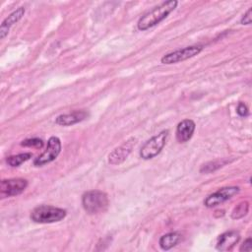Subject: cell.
Here are the masks:
<instances>
[{
    "label": "cell",
    "instance_id": "cell-1",
    "mask_svg": "<svg viewBox=\"0 0 252 252\" xmlns=\"http://www.w3.org/2000/svg\"><path fill=\"white\" fill-rule=\"evenodd\" d=\"M177 5H178V1L176 0H169V1L162 2L161 4L155 7L153 10L146 13L144 16H142L139 19L137 23L138 29L140 31H146L157 26L161 21H163L172 11H174Z\"/></svg>",
    "mask_w": 252,
    "mask_h": 252
},
{
    "label": "cell",
    "instance_id": "cell-2",
    "mask_svg": "<svg viewBox=\"0 0 252 252\" xmlns=\"http://www.w3.org/2000/svg\"><path fill=\"white\" fill-rule=\"evenodd\" d=\"M107 195L99 190H91L82 196V205L90 215H96L106 211L108 208Z\"/></svg>",
    "mask_w": 252,
    "mask_h": 252
},
{
    "label": "cell",
    "instance_id": "cell-3",
    "mask_svg": "<svg viewBox=\"0 0 252 252\" xmlns=\"http://www.w3.org/2000/svg\"><path fill=\"white\" fill-rule=\"evenodd\" d=\"M66 215L67 213L64 209L49 205H40L32 211L31 220L37 223H51L62 220Z\"/></svg>",
    "mask_w": 252,
    "mask_h": 252
},
{
    "label": "cell",
    "instance_id": "cell-4",
    "mask_svg": "<svg viewBox=\"0 0 252 252\" xmlns=\"http://www.w3.org/2000/svg\"><path fill=\"white\" fill-rule=\"evenodd\" d=\"M168 134V130H163L148 140L140 150V157L143 159H151L158 156L165 146Z\"/></svg>",
    "mask_w": 252,
    "mask_h": 252
},
{
    "label": "cell",
    "instance_id": "cell-5",
    "mask_svg": "<svg viewBox=\"0 0 252 252\" xmlns=\"http://www.w3.org/2000/svg\"><path fill=\"white\" fill-rule=\"evenodd\" d=\"M60 152H61V141L58 137L52 136L47 141V146L45 151L33 160V164L35 166H42L46 163H49L58 157Z\"/></svg>",
    "mask_w": 252,
    "mask_h": 252
},
{
    "label": "cell",
    "instance_id": "cell-6",
    "mask_svg": "<svg viewBox=\"0 0 252 252\" xmlns=\"http://www.w3.org/2000/svg\"><path fill=\"white\" fill-rule=\"evenodd\" d=\"M203 47L201 45H191L186 46L181 49H177L170 53L163 55L160 59L162 64H174L177 62L184 61L186 59L192 58L202 51Z\"/></svg>",
    "mask_w": 252,
    "mask_h": 252
},
{
    "label": "cell",
    "instance_id": "cell-7",
    "mask_svg": "<svg viewBox=\"0 0 252 252\" xmlns=\"http://www.w3.org/2000/svg\"><path fill=\"white\" fill-rule=\"evenodd\" d=\"M28 186V181L23 178L4 179L0 184V195L2 198L20 195Z\"/></svg>",
    "mask_w": 252,
    "mask_h": 252
},
{
    "label": "cell",
    "instance_id": "cell-8",
    "mask_svg": "<svg viewBox=\"0 0 252 252\" xmlns=\"http://www.w3.org/2000/svg\"><path fill=\"white\" fill-rule=\"evenodd\" d=\"M239 192V187L236 186H227V187H222L216 191L215 193L209 195L205 201L204 204L208 208H213L216 207L220 204H222L223 202L229 200L232 198L234 195H236Z\"/></svg>",
    "mask_w": 252,
    "mask_h": 252
},
{
    "label": "cell",
    "instance_id": "cell-9",
    "mask_svg": "<svg viewBox=\"0 0 252 252\" xmlns=\"http://www.w3.org/2000/svg\"><path fill=\"white\" fill-rule=\"evenodd\" d=\"M136 141L137 140L135 138H130L129 140L125 141L122 145L115 148L108 155V163L116 165L123 162L127 158L129 154L132 152V149L136 145Z\"/></svg>",
    "mask_w": 252,
    "mask_h": 252
},
{
    "label": "cell",
    "instance_id": "cell-10",
    "mask_svg": "<svg viewBox=\"0 0 252 252\" xmlns=\"http://www.w3.org/2000/svg\"><path fill=\"white\" fill-rule=\"evenodd\" d=\"M89 112L86 110H74L70 113L58 115L55 119V123L61 126H71L84 121L89 117Z\"/></svg>",
    "mask_w": 252,
    "mask_h": 252
},
{
    "label": "cell",
    "instance_id": "cell-11",
    "mask_svg": "<svg viewBox=\"0 0 252 252\" xmlns=\"http://www.w3.org/2000/svg\"><path fill=\"white\" fill-rule=\"evenodd\" d=\"M195 122L191 119H184L177 124L176 127V140L179 143H185L191 139L195 131Z\"/></svg>",
    "mask_w": 252,
    "mask_h": 252
},
{
    "label": "cell",
    "instance_id": "cell-12",
    "mask_svg": "<svg viewBox=\"0 0 252 252\" xmlns=\"http://www.w3.org/2000/svg\"><path fill=\"white\" fill-rule=\"evenodd\" d=\"M239 233L234 230H229L220 234L217 240L216 248L219 251H229L238 242Z\"/></svg>",
    "mask_w": 252,
    "mask_h": 252
},
{
    "label": "cell",
    "instance_id": "cell-13",
    "mask_svg": "<svg viewBox=\"0 0 252 252\" xmlns=\"http://www.w3.org/2000/svg\"><path fill=\"white\" fill-rule=\"evenodd\" d=\"M25 7H19L17 10H15L14 12H12L3 22H2V24H1V26H0V38L1 39H3L7 34H8V32H9V30H10V28L14 25V24H16V23H18L21 19H22V17L24 16V14H25Z\"/></svg>",
    "mask_w": 252,
    "mask_h": 252
},
{
    "label": "cell",
    "instance_id": "cell-14",
    "mask_svg": "<svg viewBox=\"0 0 252 252\" xmlns=\"http://www.w3.org/2000/svg\"><path fill=\"white\" fill-rule=\"evenodd\" d=\"M181 240V234L179 232L173 231V232H168L164 235H162L159 238V246L162 250H169L176 246Z\"/></svg>",
    "mask_w": 252,
    "mask_h": 252
},
{
    "label": "cell",
    "instance_id": "cell-15",
    "mask_svg": "<svg viewBox=\"0 0 252 252\" xmlns=\"http://www.w3.org/2000/svg\"><path fill=\"white\" fill-rule=\"evenodd\" d=\"M32 157V153H23V154H18L14 156H10L6 158V162L8 165L12 167H17L21 165L23 162L29 160Z\"/></svg>",
    "mask_w": 252,
    "mask_h": 252
},
{
    "label": "cell",
    "instance_id": "cell-16",
    "mask_svg": "<svg viewBox=\"0 0 252 252\" xmlns=\"http://www.w3.org/2000/svg\"><path fill=\"white\" fill-rule=\"evenodd\" d=\"M249 210V203L247 201H242L238 205L234 207L231 213V218L232 219H240L244 217Z\"/></svg>",
    "mask_w": 252,
    "mask_h": 252
},
{
    "label": "cell",
    "instance_id": "cell-17",
    "mask_svg": "<svg viewBox=\"0 0 252 252\" xmlns=\"http://www.w3.org/2000/svg\"><path fill=\"white\" fill-rule=\"evenodd\" d=\"M222 166V162L221 161H210L207 162L206 164H203V166L201 167L200 171L201 172H205V173H209L212 171H215L216 169L220 168Z\"/></svg>",
    "mask_w": 252,
    "mask_h": 252
},
{
    "label": "cell",
    "instance_id": "cell-18",
    "mask_svg": "<svg viewBox=\"0 0 252 252\" xmlns=\"http://www.w3.org/2000/svg\"><path fill=\"white\" fill-rule=\"evenodd\" d=\"M22 146L24 147H32V148H41L43 146V141L39 138H31V139H27L24 140L21 143Z\"/></svg>",
    "mask_w": 252,
    "mask_h": 252
},
{
    "label": "cell",
    "instance_id": "cell-19",
    "mask_svg": "<svg viewBox=\"0 0 252 252\" xmlns=\"http://www.w3.org/2000/svg\"><path fill=\"white\" fill-rule=\"evenodd\" d=\"M251 14H252V8H249L248 11L242 16V18H241V20H240V23H241L242 25H250L251 22H252V16H251Z\"/></svg>",
    "mask_w": 252,
    "mask_h": 252
},
{
    "label": "cell",
    "instance_id": "cell-20",
    "mask_svg": "<svg viewBox=\"0 0 252 252\" xmlns=\"http://www.w3.org/2000/svg\"><path fill=\"white\" fill-rule=\"evenodd\" d=\"M236 112L239 116L245 117L248 115V108L243 102H239L237 105V108H236Z\"/></svg>",
    "mask_w": 252,
    "mask_h": 252
},
{
    "label": "cell",
    "instance_id": "cell-21",
    "mask_svg": "<svg viewBox=\"0 0 252 252\" xmlns=\"http://www.w3.org/2000/svg\"><path fill=\"white\" fill-rule=\"evenodd\" d=\"M240 251H251L252 250V239L249 237V238H247L244 242H243V244L241 245V247H240V249H239Z\"/></svg>",
    "mask_w": 252,
    "mask_h": 252
}]
</instances>
